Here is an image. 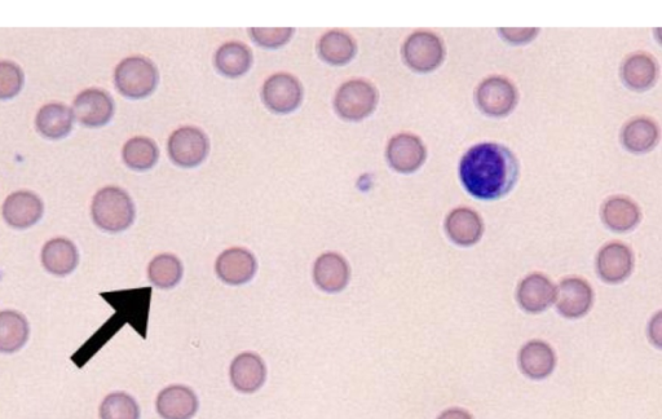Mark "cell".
<instances>
[{
  "mask_svg": "<svg viewBox=\"0 0 662 419\" xmlns=\"http://www.w3.org/2000/svg\"><path fill=\"white\" fill-rule=\"evenodd\" d=\"M519 162L505 145L481 143L465 153L460 179L466 191L478 200H500L514 188Z\"/></svg>",
  "mask_w": 662,
  "mask_h": 419,
  "instance_id": "6da1fadb",
  "label": "cell"
},
{
  "mask_svg": "<svg viewBox=\"0 0 662 419\" xmlns=\"http://www.w3.org/2000/svg\"><path fill=\"white\" fill-rule=\"evenodd\" d=\"M135 205L131 197L118 187L100 189L91 206L92 219L105 232L126 231L135 220Z\"/></svg>",
  "mask_w": 662,
  "mask_h": 419,
  "instance_id": "7a4b0ae2",
  "label": "cell"
},
{
  "mask_svg": "<svg viewBox=\"0 0 662 419\" xmlns=\"http://www.w3.org/2000/svg\"><path fill=\"white\" fill-rule=\"evenodd\" d=\"M117 90L129 99L140 100L153 94L158 85V70L143 56H131L121 61L114 72Z\"/></svg>",
  "mask_w": 662,
  "mask_h": 419,
  "instance_id": "3957f363",
  "label": "cell"
},
{
  "mask_svg": "<svg viewBox=\"0 0 662 419\" xmlns=\"http://www.w3.org/2000/svg\"><path fill=\"white\" fill-rule=\"evenodd\" d=\"M378 92L363 79H352L339 88L334 99L335 112L350 122L363 121L377 108Z\"/></svg>",
  "mask_w": 662,
  "mask_h": 419,
  "instance_id": "277c9868",
  "label": "cell"
},
{
  "mask_svg": "<svg viewBox=\"0 0 662 419\" xmlns=\"http://www.w3.org/2000/svg\"><path fill=\"white\" fill-rule=\"evenodd\" d=\"M445 55L444 44L438 35L418 30L409 35L403 47L406 65L419 73H428L438 69Z\"/></svg>",
  "mask_w": 662,
  "mask_h": 419,
  "instance_id": "5b68a950",
  "label": "cell"
},
{
  "mask_svg": "<svg viewBox=\"0 0 662 419\" xmlns=\"http://www.w3.org/2000/svg\"><path fill=\"white\" fill-rule=\"evenodd\" d=\"M167 151L175 165L193 169L206 160L210 151L209 139L200 129L185 126L172 132Z\"/></svg>",
  "mask_w": 662,
  "mask_h": 419,
  "instance_id": "8992f818",
  "label": "cell"
},
{
  "mask_svg": "<svg viewBox=\"0 0 662 419\" xmlns=\"http://www.w3.org/2000/svg\"><path fill=\"white\" fill-rule=\"evenodd\" d=\"M262 99L271 112L288 114L298 109L302 103L303 88L291 74L277 73L264 83Z\"/></svg>",
  "mask_w": 662,
  "mask_h": 419,
  "instance_id": "52a82bcc",
  "label": "cell"
},
{
  "mask_svg": "<svg viewBox=\"0 0 662 419\" xmlns=\"http://www.w3.org/2000/svg\"><path fill=\"white\" fill-rule=\"evenodd\" d=\"M518 92L507 78L489 77L476 90V103L485 114L505 117L515 108Z\"/></svg>",
  "mask_w": 662,
  "mask_h": 419,
  "instance_id": "ba28073f",
  "label": "cell"
},
{
  "mask_svg": "<svg viewBox=\"0 0 662 419\" xmlns=\"http://www.w3.org/2000/svg\"><path fill=\"white\" fill-rule=\"evenodd\" d=\"M73 113L74 118L91 129L108 125L114 114L112 96L99 88H88L75 97Z\"/></svg>",
  "mask_w": 662,
  "mask_h": 419,
  "instance_id": "9c48e42d",
  "label": "cell"
},
{
  "mask_svg": "<svg viewBox=\"0 0 662 419\" xmlns=\"http://www.w3.org/2000/svg\"><path fill=\"white\" fill-rule=\"evenodd\" d=\"M387 160L392 169L401 174H412L426 161V147L422 140L413 134L394 136L387 145Z\"/></svg>",
  "mask_w": 662,
  "mask_h": 419,
  "instance_id": "30bf717a",
  "label": "cell"
},
{
  "mask_svg": "<svg viewBox=\"0 0 662 419\" xmlns=\"http://www.w3.org/2000/svg\"><path fill=\"white\" fill-rule=\"evenodd\" d=\"M594 293L591 286L580 277H568L555 289L556 307L568 319H578L586 315L593 304Z\"/></svg>",
  "mask_w": 662,
  "mask_h": 419,
  "instance_id": "8fae6325",
  "label": "cell"
},
{
  "mask_svg": "<svg viewBox=\"0 0 662 419\" xmlns=\"http://www.w3.org/2000/svg\"><path fill=\"white\" fill-rule=\"evenodd\" d=\"M258 263L249 250L232 248L223 251L216 259L215 271L225 284L240 286L253 280Z\"/></svg>",
  "mask_w": 662,
  "mask_h": 419,
  "instance_id": "7c38bea8",
  "label": "cell"
},
{
  "mask_svg": "<svg viewBox=\"0 0 662 419\" xmlns=\"http://www.w3.org/2000/svg\"><path fill=\"white\" fill-rule=\"evenodd\" d=\"M43 202L37 194L19 191L10 194L4 201L2 214L8 226L26 229L35 226L43 216Z\"/></svg>",
  "mask_w": 662,
  "mask_h": 419,
  "instance_id": "4fadbf2b",
  "label": "cell"
},
{
  "mask_svg": "<svg viewBox=\"0 0 662 419\" xmlns=\"http://www.w3.org/2000/svg\"><path fill=\"white\" fill-rule=\"evenodd\" d=\"M233 387L242 394H254L262 388L267 378L266 364L253 352L238 355L229 370Z\"/></svg>",
  "mask_w": 662,
  "mask_h": 419,
  "instance_id": "5bb4252c",
  "label": "cell"
},
{
  "mask_svg": "<svg viewBox=\"0 0 662 419\" xmlns=\"http://www.w3.org/2000/svg\"><path fill=\"white\" fill-rule=\"evenodd\" d=\"M634 267V257L631 250L621 242H611L599 251L597 269L599 276L609 284L628 279Z\"/></svg>",
  "mask_w": 662,
  "mask_h": 419,
  "instance_id": "9a60e30c",
  "label": "cell"
},
{
  "mask_svg": "<svg viewBox=\"0 0 662 419\" xmlns=\"http://www.w3.org/2000/svg\"><path fill=\"white\" fill-rule=\"evenodd\" d=\"M156 407L163 419H192L196 416L200 403L191 388L174 385L160 392Z\"/></svg>",
  "mask_w": 662,
  "mask_h": 419,
  "instance_id": "2e32d148",
  "label": "cell"
},
{
  "mask_svg": "<svg viewBox=\"0 0 662 419\" xmlns=\"http://www.w3.org/2000/svg\"><path fill=\"white\" fill-rule=\"evenodd\" d=\"M350 275L347 260L337 253L320 255L313 267V281L326 293H339L346 289Z\"/></svg>",
  "mask_w": 662,
  "mask_h": 419,
  "instance_id": "e0dca14e",
  "label": "cell"
},
{
  "mask_svg": "<svg viewBox=\"0 0 662 419\" xmlns=\"http://www.w3.org/2000/svg\"><path fill=\"white\" fill-rule=\"evenodd\" d=\"M518 301L525 311H545L555 301V286L542 273H532L520 282Z\"/></svg>",
  "mask_w": 662,
  "mask_h": 419,
  "instance_id": "ac0fdd59",
  "label": "cell"
},
{
  "mask_svg": "<svg viewBox=\"0 0 662 419\" xmlns=\"http://www.w3.org/2000/svg\"><path fill=\"white\" fill-rule=\"evenodd\" d=\"M445 229L450 240L457 245L471 246L480 240L484 227L476 211L469 207H458L448 215Z\"/></svg>",
  "mask_w": 662,
  "mask_h": 419,
  "instance_id": "d6986e66",
  "label": "cell"
},
{
  "mask_svg": "<svg viewBox=\"0 0 662 419\" xmlns=\"http://www.w3.org/2000/svg\"><path fill=\"white\" fill-rule=\"evenodd\" d=\"M79 263L78 249L68 238L57 237L43 246L42 264L55 276H68Z\"/></svg>",
  "mask_w": 662,
  "mask_h": 419,
  "instance_id": "ffe728a7",
  "label": "cell"
},
{
  "mask_svg": "<svg viewBox=\"0 0 662 419\" xmlns=\"http://www.w3.org/2000/svg\"><path fill=\"white\" fill-rule=\"evenodd\" d=\"M73 125V110L59 103L44 105L35 118V126L39 134L51 140H60L68 136L73 130Z\"/></svg>",
  "mask_w": 662,
  "mask_h": 419,
  "instance_id": "44dd1931",
  "label": "cell"
},
{
  "mask_svg": "<svg viewBox=\"0 0 662 419\" xmlns=\"http://www.w3.org/2000/svg\"><path fill=\"white\" fill-rule=\"evenodd\" d=\"M520 369L532 379H545L554 372L556 357L553 348L542 341H532L522 348L519 355Z\"/></svg>",
  "mask_w": 662,
  "mask_h": 419,
  "instance_id": "7402d4cb",
  "label": "cell"
},
{
  "mask_svg": "<svg viewBox=\"0 0 662 419\" xmlns=\"http://www.w3.org/2000/svg\"><path fill=\"white\" fill-rule=\"evenodd\" d=\"M253 64V54L244 43L228 42L216 51L215 66L228 78H240L244 76Z\"/></svg>",
  "mask_w": 662,
  "mask_h": 419,
  "instance_id": "603a6c76",
  "label": "cell"
},
{
  "mask_svg": "<svg viewBox=\"0 0 662 419\" xmlns=\"http://www.w3.org/2000/svg\"><path fill=\"white\" fill-rule=\"evenodd\" d=\"M604 223L613 231L626 232L633 229L641 220V210L628 197L609 198L602 210Z\"/></svg>",
  "mask_w": 662,
  "mask_h": 419,
  "instance_id": "cb8c5ba5",
  "label": "cell"
},
{
  "mask_svg": "<svg viewBox=\"0 0 662 419\" xmlns=\"http://www.w3.org/2000/svg\"><path fill=\"white\" fill-rule=\"evenodd\" d=\"M29 323L16 311L0 312V352L13 354L20 351L29 339Z\"/></svg>",
  "mask_w": 662,
  "mask_h": 419,
  "instance_id": "d4e9b609",
  "label": "cell"
},
{
  "mask_svg": "<svg viewBox=\"0 0 662 419\" xmlns=\"http://www.w3.org/2000/svg\"><path fill=\"white\" fill-rule=\"evenodd\" d=\"M659 127L650 118L638 117L626 123L622 130V143L633 153L651 151L659 141Z\"/></svg>",
  "mask_w": 662,
  "mask_h": 419,
  "instance_id": "484cf974",
  "label": "cell"
},
{
  "mask_svg": "<svg viewBox=\"0 0 662 419\" xmlns=\"http://www.w3.org/2000/svg\"><path fill=\"white\" fill-rule=\"evenodd\" d=\"M357 46L350 34L342 30H330L322 35L319 42V54L326 63L342 66L355 57Z\"/></svg>",
  "mask_w": 662,
  "mask_h": 419,
  "instance_id": "4316f807",
  "label": "cell"
},
{
  "mask_svg": "<svg viewBox=\"0 0 662 419\" xmlns=\"http://www.w3.org/2000/svg\"><path fill=\"white\" fill-rule=\"evenodd\" d=\"M622 78L635 91H646L657 78V65L653 57L643 52L634 54L622 65Z\"/></svg>",
  "mask_w": 662,
  "mask_h": 419,
  "instance_id": "83f0119b",
  "label": "cell"
},
{
  "mask_svg": "<svg viewBox=\"0 0 662 419\" xmlns=\"http://www.w3.org/2000/svg\"><path fill=\"white\" fill-rule=\"evenodd\" d=\"M157 144L152 139L138 136L132 138L125 144L122 151L123 161L132 170L147 171L152 169L158 161Z\"/></svg>",
  "mask_w": 662,
  "mask_h": 419,
  "instance_id": "f1b7e54d",
  "label": "cell"
},
{
  "mask_svg": "<svg viewBox=\"0 0 662 419\" xmlns=\"http://www.w3.org/2000/svg\"><path fill=\"white\" fill-rule=\"evenodd\" d=\"M148 277L154 286L160 289H172L183 277V264L172 254L157 255L149 263Z\"/></svg>",
  "mask_w": 662,
  "mask_h": 419,
  "instance_id": "f546056e",
  "label": "cell"
},
{
  "mask_svg": "<svg viewBox=\"0 0 662 419\" xmlns=\"http://www.w3.org/2000/svg\"><path fill=\"white\" fill-rule=\"evenodd\" d=\"M101 419H140L136 400L126 392H113L100 405Z\"/></svg>",
  "mask_w": 662,
  "mask_h": 419,
  "instance_id": "4dcf8cb0",
  "label": "cell"
},
{
  "mask_svg": "<svg viewBox=\"0 0 662 419\" xmlns=\"http://www.w3.org/2000/svg\"><path fill=\"white\" fill-rule=\"evenodd\" d=\"M24 72L11 61H0V100H11L24 87Z\"/></svg>",
  "mask_w": 662,
  "mask_h": 419,
  "instance_id": "1f68e13d",
  "label": "cell"
},
{
  "mask_svg": "<svg viewBox=\"0 0 662 419\" xmlns=\"http://www.w3.org/2000/svg\"><path fill=\"white\" fill-rule=\"evenodd\" d=\"M295 30L293 28H281V29H263V28H251L249 29V34L255 43H258L260 47L268 48V50H276L285 46L293 37Z\"/></svg>",
  "mask_w": 662,
  "mask_h": 419,
  "instance_id": "d6a6232c",
  "label": "cell"
},
{
  "mask_svg": "<svg viewBox=\"0 0 662 419\" xmlns=\"http://www.w3.org/2000/svg\"><path fill=\"white\" fill-rule=\"evenodd\" d=\"M498 33H500L503 39H506L507 42L514 44H524L531 42L532 39H534V37H536V35L540 33V30L534 28H529V29L502 28L498 30Z\"/></svg>",
  "mask_w": 662,
  "mask_h": 419,
  "instance_id": "836d02e7",
  "label": "cell"
},
{
  "mask_svg": "<svg viewBox=\"0 0 662 419\" xmlns=\"http://www.w3.org/2000/svg\"><path fill=\"white\" fill-rule=\"evenodd\" d=\"M438 419H474V417L465 409L450 408L441 413Z\"/></svg>",
  "mask_w": 662,
  "mask_h": 419,
  "instance_id": "e575fe53",
  "label": "cell"
},
{
  "mask_svg": "<svg viewBox=\"0 0 662 419\" xmlns=\"http://www.w3.org/2000/svg\"><path fill=\"white\" fill-rule=\"evenodd\" d=\"M661 315L657 313L655 319H653L651 324V339L653 343H656V346L661 344Z\"/></svg>",
  "mask_w": 662,
  "mask_h": 419,
  "instance_id": "d590c367",
  "label": "cell"
}]
</instances>
